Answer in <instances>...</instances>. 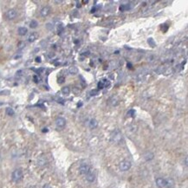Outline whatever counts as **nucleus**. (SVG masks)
Here are the masks:
<instances>
[{
    "mask_svg": "<svg viewBox=\"0 0 188 188\" xmlns=\"http://www.w3.org/2000/svg\"><path fill=\"white\" fill-rule=\"evenodd\" d=\"M165 181H166L165 187H168V188H172V187H173V185H174V181H173V179H165Z\"/></svg>",
    "mask_w": 188,
    "mask_h": 188,
    "instance_id": "2eb2a0df",
    "label": "nucleus"
},
{
    "mask_svg": "<svg viewBox=\"0 0 188 188\" xmlns=\"http://www.w3.org/2000/svg\"><path fill=\"white\" fill-rule=\"evenodd\" d=\"M111 140L114 143H116V144L120 143V141L122 140V134H121V133L119 129L115 130L111 134Z\"/></svg>",
    "mask_w": 188,
    "mask_h": 188,
    "instance_id": "f257e3e1",
    "label": "nucleus"
},
{
    "mask_svg": "<svg viewBox=\"0 0 188 188\" xmlns=\"http://www.w3.org/2000/svg\"><path fill=\"white\" fill-rule=\"evenodd\" d=\"M64 81V77H61V78L58 79V82L59 83H62Z\"/></svg>",
    "mask_w": 188,
    "mask_h": 188,
    "instance_id": "a878e982",
    "label": "nucleus"
},
{
    "mask_svg": "<svg viewBox=\"0 0 188 188\" xmlns=\"http://www.w3.org/2000/svg\"><path fill=\"white\" fill-rule=\"evenodd\" d=\"M11 179H12V180H13L14 182H16V183L19 182L21 179H23V171L21 170V169H19V168L14 170L13 173H12V174H11Z\"/></svg>",
    "mask_w": 188,
    "mask_h": 188,
    "instance_id": "f03ea898",
    "label": "nucleus"
},
{
    "mask_svg": "<svg viewBox=\"0 0 188 188\" xmlns=\"http://www.w3.org/2000/svg\"><path fill=\"white\" fill-rule=\"evenodd\" d=\"M148 44L149 46H151L152 48H154V47L156 46L155 42H154V38H152V37H149V38L148 39Z\"/></svg>",
    "mask_w": 188,
    "mask_h": 188,
    "instance_id": "f3484780",
    "label": "nucleus"
},
{
    "mask_svg": "<svg viewBox=\"0 0 188 188\" xmlns=\"http://www.w3.org/2000/svg\"><path fill=\"white\" fill-rule=\"evenodd\" d=\"M132 8V6H130V5H122L120 6V11H126L128 10H130Z\"/></svg>",
    "mask_w": 188,
    "mask_h": 188,
    "instance_id": "dca6fc26",
    "label": "nucleus"
},
{
    "mask_svg": "<svg viewBox=\"0 0 188 188\" xmlns=\"http://www.w3.org/2000/svg\"><path fill=\"white\" fill-rule=\"evenodd\" d=\"M62 93L64 94V95H69L70 93V87H64V88H62Z\"/></svg>",
    "mask_w": 188,
    "mask_h": 188,
    "instance_id": "a211bd4d",
    "label": "nucleus"
},
{
    "mask_svg": "<svg viewBox=\"0 0 188 188\" xmlns=\"http://www.w3.org/2000/svg\"><path fill=\"white\" fill-rule=\"evenodd\" d=\"M155 183H156L157 186H159L160 188L165 187V185H166V181H165V179H163V178H158V179H156Z\"/></svg>",
    "mask_w": 188,
    "mask_h": 188,
    "instance_id": "6e6552de",
    "label": "nucleus"
},
{
    "mask_svg": "<svg viewBox=\"0 0 188 188\" xmlns=\"http://www.w3.org/2000/svg\"><path fill=\"white\" fill-rule=\"evenodd\" d=\"M86 179H87L89 182H90V183L94 182V181L95 180V174L93 172L89 171V172L86 174Z\"/></svg>",
    "mask_w": 188,
    "mask_h": 188,
    "instance_id": "9d476101",
    "label": "nucleus"
},
{
    "mask_svg": "<svg viewBox=\"0 0 188 188\" xmlns=\"http://www.w3.org/2000/svg\"><path fill=\"white\" fill-rule=\"evenodd\" d=\"M37 26H38L37 21H36V20H31V21H30V27L31 29H36Z\"/></svg>",
    "mask_w": 188,
    "mask_h": 188,
    "instance_id": "6ab92c4d",
    "label": "nucleus"
},
{
    "mask_svg": "<svg viewBox=\"0 0 188 188\" xmlns=\"http://www.w3.org/2000/svg\"><path fill=\"white\" fill-rule=\"evenodd\" d=\"M17 16V12L16 10L14 9H11L6 12V17L10 20H12L14 18H16V17Z\"/></svg>",
    "mask_w": 188,
    "mask_h": 188,
    "instance_id": "0eeeda50",
    "label": "nucleus"
},
{
    "mask_svg": "<svg viewBox=\"0 0 188 188\" xmlns=\"http://www.w3.org/2000/svg\"><path fill=\"white\" fill-rule=\"evenodd\" d=\"M132 166V164L130 161L128 160H122L120 164H119V168L120 171L122 172H126L128 171Z\"/></svg>",
    "mask_w": 188,
    "mask_h": 188,
    "instance_id": "7ed1b4c3",
    "label": "nucleus"
},
{
    "mask_svg": "<svg viewBox=\"0 0 188 188\" xmlns=\"http://www.w3.org/2000/svg\"><path fill=\"white\" fill-rule=\"evenodd\" d=\"M134 115H135V111H134V109H130V110L128 112V116H129V117H134Z\"/></svg>",
    "mask_w": 188,
    "mask_h": 188,
    "instance_id": "5701e85b",
    "label": "nucleus"
},
{
    "mask_svg": "<svg viewBox=\"0 0 188 188\" xmlns=\"http://www.w3.org/2000/svg\"><path fill=\"white\" fill-rule=\"evenodd\" d=\"M90 171V166L88 164L83 163L80 165L79 167V172L81 174H87Z\"/></svg>",
    "mask_w": 188,
    "mask_h": 188,
    "instance_id": "423d86ee",
    "label": "nucleus"
},
{
    "mask_svg": "<svg viewBox=\"0 0 188 188\" xmlns=\"http://www.w3.org/2000/svg\"><path fill=\"white\" fill-rule=\"evenodd\" d=\"M110 103H111L112 106H116L117 104H118V100H117V98H116V97H112V98L110 99Z\"/></svg>",
    "mask_w": 188,
    "mask_h": 188,
    "instance_id": "4be33fe9",
    "label": "nucleus"
},
{
    "mask_svg": "<svg viewBox=\"0 0 188 188\" xmlns=\"http://www.w3.org/2000/svg\"><path fill=\"white\" fill-rule=\"evenodd\" d=\"M44 188H51L49 185H45L44 186Z\"/></svg>",
    "mask_w": 188,
    "mask_h": 188,
    "instance_id": "cd10ccee",
    "label": "nucleus"
},
{
    "mask_svg": "<svg viewBox=\"0 0 188 188\" xmlns=\"http://www.w3.org/2000/svg\"><path fill=\"white\" fill-rule=\"evenodd\" d=\"M144 158L146 159V160H151L154 159V154L152 153H147L145 155H144Z\"/></svg>",
    "mask_w": 188,
    "mask_h": 188,
    "instance_id": "aec40b11",
    "label": "nucleus"
},
{
    "mask_svg": "<svg viewBox=\"0 0 188 188\" xmlns=\"http://www.w3.org/2000/svg\"><path fill=\"white\" fill-rule=\"evenodd\" d=\"M40 13H41V16H42V17H46L49 16L50 13V8L48 7V6H45V7H44L43 9L41 10Z\"/></svg>",
    "mask_w": 188,
    "mask_h": 188,
    "instance_id": "1a4fd4ad",
    "label": "nucleus"
},
{
    "mask_svg": "<svg viewBox=\"0 0 188 188\" xmlns=\"http://www.w3.org/2000/svg\"><path fill=\"white\" fill-rule=\"evenodd\" d=\"M69 73H70L71 75H75L78 74V69H77V67H75V66L70 67V68L69 69Z\"/></svg>",
    "mask_w": 188,
    "mask_h": 188,
    "instance_id": "4468645a",
    "label": "nucleus"
},
{
    "mask_svg": "<svg viewBox=\"0 0 188 188\" xmlns=\"http://www.w3.org/2000/svg\"><path fill=\"white\" fill-rule=\"evenodd\" d=\"M98 94H99V91H98V90H96V89L92 90V91L90 92V95H91L92 96H94V95H97Z\"/></svg>",
    "mask_w": 188,
    "mask_h": 188,
    "instance_id": "393cba45",
    "label": "nucleus"
},
{
    "mask_svg": "<svg viewBox=\"0 0 188 188\" xmlns=\"http://www.w3.org/2000/svg\"><path fill=\"white\" fill-rule=\"evenodd\" d=\"M17 32H18V35L20 36H25L28 32V29L25 27H19L17 30Z\"/></svg>",
    "mask_w": 188,
    "mask_h": 188,
    "instance_id": "ddd939ff",
    "label": "nucleus"
},
{
    "mask_svg": "<svg viewBox=\"0 0 188 188\" xmlns=\"http://www.w3.org/2000/svg\"><path fill=\"white\" fill-rule=\"evenodd\" d=\"M36 61L37 62H41V57H39V56L36 57Z\"/></svg>",
    "mask_w": 188,
    "mask_h": 188,
    "instance_id": "bb28decb",
    "label": "nucleus"
},
{
    "mask_svg": "<svg viewBox=\"0 0 188 188\" xmlns=\"http://www.w3.org/2000/svg\"><path fill=\"white\" fill-rule=\"evenodd\" d=\"M5 113H6V115H10V116H12V115H14V114H15L14 110H13L11 108H7L6 110H5Z\"/></svg>",
    "mask_w": 188,
    "mask_h": 188,
    "instance_id": "412c9836",
    "label": "nucleus"
},
{
    "mask_svg": "<svg viewBox=\"0 0 188 188\" xmlns=\"http://www.w3.org/2000/svg\"><path fill=\"white\" fill-rule=\"evenodd\" d=\"M38 38V34L36 32H33L31 34H30V36H28V42L29 43H33L36 39Z\"/></svg>",
    "mask_w": 188,
    "mask_h": 188,
    "instance_id": "9b49d317",
    "label": "nucleus"
},
{
    "mask_svg": "<svg viewBox=\"0 0 188 188\" xmlns=\"http://www.w3.org/2000/svg\"><path fill=\"white\" fill-rule=\"evenodd\" d=\"M65 125H66V120L64 118L58 117L56 120V126L57 128H60V129L64 128L65 127Z\"/></svg>",
    "mask_w": 188,
    "mask_h": 188,
    "instance_id": "20e7f679",
    "label": "nucleus"
},
{
    "mask_svg": "<svg viewBox=\"0 0 188 188\" xmlns=\"http://www.w3.org/2000/svg\"><path fill=\"white\" fill-rule=\"evenodd\" d=\"M89 127L91 129H95L98 127V121L95 119H91L89 123Z\"/></svg>",
    "mask_w": 188,
    "mask_h": 188,
    "instance_id": "f8f14e48",
    "label": "nucleus"
},
{
    "mask_svg": "<svg viewBox=\"0 0 188 188\" xmlns=\"http://www.w3.org/2000/svg\"><path fill=\"white\" fill-rule=\"evenodd\" d=\"M110 86V81L107 79H102L101 80L98 84H97V87L99 89H105V88H108Z\"/></svg>",
    "mask_w": 188,
    "mask_h": 188,
    "instance_id": "39448f33",
    "label": "nucleus"
},
{
    "mask_svg": "<svg viewBox=\"0 0 188 188\" xmlns=\"http://www.w3.org/2000/svg\"><path fill=\"white\" fill-rule=\"evenodd\" d=\"M99 8H100V5H96V6H95V7H93V8L91 9L90 12H91V13H95V12L96 11V10L99 9Z\"/></svg>",
    "mask_w": 188,
    "mask_h": 188,
    "instance_id": "b1692460",
    "label": "nucleus"
}]
</instances>
